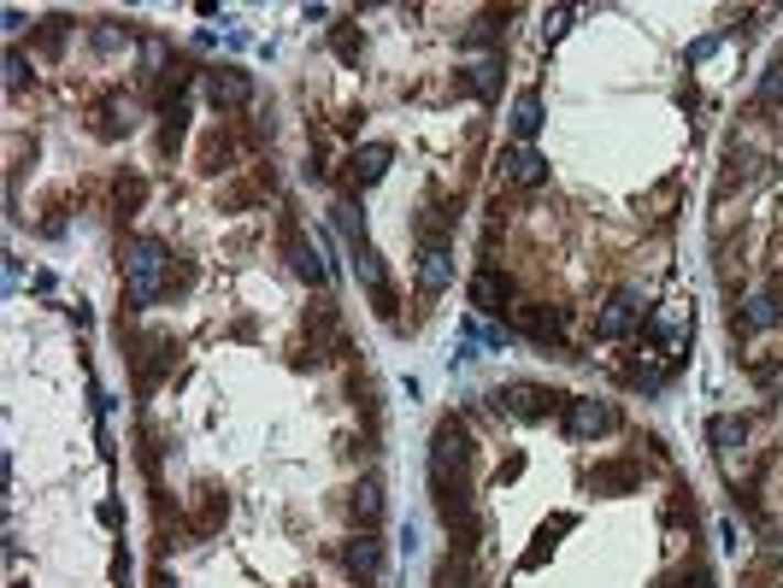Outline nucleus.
I'll use <instances>...</instances> for the list:
<instances>
[{"label": "nucleus", "mask_w": 783, "mask_h": 588, "mask_svg": "<svg viewBox=\"0 0 783 588\" xmlns=\"http://www.w3.org/2000/svg\"><path fill=\"white\" fill-rule=\"evenodd\" d=\"M719 47H725V36H702V42H695V47H689V65H702V59H713V54H719Z\"/></svg>", "instance_id": "72a5a7b5"}, {"label": "nucleus", "mask_w": 783, "mask_h": 588, "mask_svg": "<svg viewBox=\"0 0 783 588\" xmlns=\"http://www.w3.org/2000/svg\"><path fill=\"white\" fill-rule=\"evenodd\" d=\"M148 200V177H118L112 188V206H118V218H135V206Z\"/></svg>", "instance_id": "c756f323"}, {"label": "nucleus", "mask_w": 783, "mask_h": 588, "mask_svg": "<svg viewBox=\"0 0 783 588\" xmlns=\"http://www.w3.org/2000/svg\"><path fill=\"white\" fill-rule=\"evenodd\" d=\"M589 482H595V489H612V494L642 489V454H612V459H595Z\"/></svg>", "instance_id": "f3484780"}, {"label": "nucleus", "mask_w": 783, "mask_h": 588, "mask_svg": "<svg viewBox=\"0 0 783 588\" xmlns=\"http://www.w3.org/2000/svg\"><path fill=\"white\" fill-rule=\"evenodd\" d=\"M496 36H501L496 19H478V24L466 30V36H459V47H496Z\"/></svg>", "instance_id": "473e14b6"}, {"label": "nucleus", "mask_w": 783, "mask_h": 588, "mask_svg": "<svg viewBox=\"0 0 783 588\" xmlns=\"http://www.w3.org/2000/svg\"><path fill=\"white\" fill-rule=\"evenodd\" d=\"M572 394H554V389H542V383H507L496 394H483V406L496 412V418L507 424H548L554 412H566Z\"/></svg>", "instance_id": "20e7f679"}, {"label": "nucleus", "mask_w": 783, "mask_h": 588, "mask_svg": "<svg viewBox=\"0 0 783 588\" xmlns=\"http://www.w3.org/2000/svg\"><path fill=\"white\" fill-rule=\"evenodd\" d=\"M677 200H684V183H677V177H666L660 188H649V195H642V213H649L654 224H672Z\"/></svg>", "instance_id": "b1692460"}, {"label": "nucleus", "mask_w": 783, "mask_h": 588, "mask_svg": "<svg viewBox=\"0 0 783 588\" xmlns=\"http://www.w3.org/2000/svg\"><path fill=\"white\" fill-rule=\"evenodd\" d=\"M89 47H95V54H130V47H135V30L100 19V24H89Z\"/></svg>", "instance_id": "5701e85b"}, {"label": "nucleus", "mask_w": 783, "mask_h": 588, "mask_svg": "<svg viewBox=\"0 0 783 588\" xmlns=\"http://www.w3.org/2000/svg\"><path fill=\"white\" fill-rule=\"evenodd\" d=\"M507 124H513V135H519L524 148H531V142H536V130H542V95H536V89H524V95L513 100V118H507Z\"/></svg>", "instance_id": "4be33fe9"}, {"label": "nucleus", "mask_w": 783, "mask_h": 588, "mask_svg": "<svg viewBox=\"0 0 783 588\" xmlns=\"http://www.w3.org/2000/svg\"><path fill=\"white\" fill-rule=\"evenodd\" d=\"M65 42H72V19H42L36 42H30V59H59Z\"/></svg>", "instance_id": "412c9836"}, {"label": "nucleus", "mask_w": 783, "mask_h": 588, "mask_svg": "<svg viewBox=\"0 0 783 588\" xmlns=\"http://www.w3.org/2000/svg\"><path fill=\"white\" fill-rule=\"evenodd\" d=\"M572 30V7H548L542 12V42H559Z\"/></svg>", "instance_id": "2f4dec72"}, {"label": "nucleus", "mask_w": 783, "mask_h": 588, "mask_svg": "<svg viewBox=\"0 0 783 588\" xmlns=\"http://www.w3.org/2000/svg\"><path fill=\"white\" fill-rule=\"evenodd\" d=\"M483 336V348H507V324H471Z\"/></svg>", "instance_id": "f704fd0d"}, {"label": "nucleus", "mask_w": 783, "mask_h": 588, "mask_svg": "<svg viewBox=\"0 0 783 588\" xmlns=\"http://www.w3.org/2000/svg\"><path fill=\"white\" fill-rule=\"evenodd\" d=\"M200 95H207V107L218 118H236V112L253 107L260 83H253V72H242V65H207V72H200Z\"/></svg>", "instance_id": "423d86ee"}, {"label": "nucleus", "mask_w": 783, "mask_h": 588, "mask_svg": "<svg viewBox=\"0 0 783 588\" xmlns=\"http://www.w3.org/2000/svg\"><path fill=\"white\" fill-rule=\"evenodd\" d=\"M777 330H783V283L777 276H760V283H748L742 294H730V336L760 341V336H777Z\"/></svg>", "instance_id": "f03ea898"}, {"label": "nucleus", "mask_w": 783, "mask_h": 588, "mask_svg": "<svg viewBox=\"0 0 783 588\" xmlns=\"http://www.w3.org/2000/svg\"><path fill=\"white\" fill-rule=\"evenodd\" d=\"M36 77V59H24V47H7V95H19Z\"/></svg>", "instance_id": "7c9ffc66"}, {"label": "nucleus", "mask_w": 783, "mask_h": 588, "mask_svg": "<svg viewBox=\"0 0 783 588\" xmlns=\"http://www.w3.org/2000/svg\"><path fill=\"white\" fill-rule=\"evenodd\" d=\"M748 424H754V418H742V412H713V418H707V442H713V454H742V447H748Z\"/></svg>", "instance_id": "a211bd4d"}, {"label": "nucleus", "mask_w": 783, "mask_h": 588, "mask_svg": "<svg viewBox=\"0 0 783 588\" xmlns=\"http://www.w3.org/2000/svg\"><path fill=\"white\" fill-rule=\"evenodd\" d=\"M330 213H336V230H342L348 236V248H366V213H360V200H336L330 206Z\"/></svg>", "instance_id": "cd10ccee"}, {"label": "nucleus", "mask_w": 783, "mask_h": 588, "mask_svg": "<svg viewBox=\"0 0 783 588\" xmlns=\"http://www.w3.org/2000/svg\"><path fill=\"white\" fill-rule=\"evenodd\" d=\"M754 107L760 112H783V47L760 65V83H754Z\"/></svg>", "instance_id": "aec40b11"}, {"label": "nucleus", "mask_w": 783, "mask_h": 588, "mask_svg": "<svg viewBox=\"0 0 783 588\" xmlns=\"http://www.w3.org/2000/svg\"><path fill=\"white\" fill-rule=\"evenodd\" d=\"M524 301L519 294V276L501 265H478V276H471V313H513V306Z\"/></svg>", "instance_id": "9d476101"}, {"label": "nucleus", "mask_w": 783, "mask_h": 588, "mask_svg": "<svg viewBox=\"0 0 783 588\" xmlns=\"http://www.w3.org/2000/svg\"><path fill=\"white\" fill-rule=\"evenodd\" d=\"M660 588H719V582H713V570H707L702 553H689V559H677V570Z\"/></svg>", "instance_id": "bb28decb"}, {"label": "nucleus", "mask_w": 783, "mask_h": 588, "mask_svg": "<svg viewBox=\"0 0 783 588\" xmlns=\"http://www.w3.org/2000/svg\"><path fill=\"white\" fill-rule=\"evenodd\" d=\"M471 459H478V436H471V418L448 412V418L431 429V477L471 482Z\"/></svg>", "instance_id": "7ed1b4c3"}, {"label": "nucleus", "mask_w": 783, "mask_h": 588, "mask_svg": "<svg viewBox=\"0 0 783 588\" xmlns=\"http://www.w3.org/2000/svg\"><path fill=\"white\" fill-rule=\"evenodd\" d=\"M283 259H289V271H295L306 288H318V294L330 288V265H325V259H318L313 236H306L295 218H283Z\"/></svg>", "instance_id": "9b49d317"}, {"label": "nucleus", "mask_w": 783, "mask_h": 588, "mask_svg": "<svg viewBox=\"0 0 783 588\" xmlns=\"http://www.w3.org/2000/svg\"><path fill=\"white\" fill-rule=\"evenodd\" d=\"M513 330L519 336H531L536 348H548V353H566L572 359V341H566V306H548V301H531V294H524V301L513 306Z\"/></svg>", "instance_id": "0eeeda50"}, {"label": "nucleus", "mask_w": 783, "mask_h": 588, "mask_svg": "<svg viewBox=\"0 0 783 588\" xmlns=\"http://www.w3.org/2000/svg\"><path fill=\"white\" fill-rule=\"evenodd\" d=\"M501 77H507L501 54H489V59H478V65H466V72H454V95H471V100H496V95H501Z\"/></svg>", "instance_id": "dca6fc26"}, {"label": "nucleus", "mask_w": 783, "mask_h": 588, "mask_svg": "<svg viewBox=\"0 0 783 588\" xmlns=\"http://www.w3.org/2000/svg\"><path fill=\"white\" fill-rule=\"evenodd\" d=\"M330 54L342 65H360L366 59V30L360 24H330Z\"/></svg>", "instance_id": "393cba45"}, {"label": "nucleus", "mask_w": 783, "mask_h": 588, "mask_svg": "<svg viewBox=\"0 0 783 588\" xmlns=\"http://www.w3.org/2000/svg\"><path fill=\"white\" fill-rule=\"evenodd\" d=\"M148 588H177V577H172V565H160V570H153V582Z\"/></svg>", "instance_id": "c9c22d12"}, {"label": "nucleus", "mask_w": 783, "mask_h": 588, "mask_svg": "<svg viewBox=\"0 0 783 588\" xmlns=\"http://www.w3.org/2000/svg\"><path fill=\"white\" fill-rule=\"evenodd\" d=\"M496 165H501V183L519 188V195H536V188H548V160H542L536 148H524V142L501 148Z\"/></svg>", "instance_id": "f8f14e48"}, {"label": "nucleus", "mask_w": 783, "mask_h": 588, "mask_svg": "<svg viewBox=\"0 0 783 588\" xmlns=\"http://www.w3.org/2000/svg\"><path fill=\"white\" fill-rule=\"evenodd\" d=\"M559 418H566V436L572 442H601V436H612V429L624 424V412L612 406V401H595V394H572Z\"/></svg>", "instance_id": "6e6552de"}, {"label": "nucleus", "mask_w": 783, "mask_h": 588, "mask_svg": "<svg viewBox=\"0 0 783 588\" xmlns=\"http://www.w3.org/2000/svg\"><path fill=\"white\" fill-rule=\"evenodd\" d=\"M130 112H135L130 100H107V107H100L95 135H100V142H118V135H130V130H135V118H130Z\"/></svg>", "instance_id": "a878e982"}, {"label": "nucleus", "mask_w": 783, "mask_h": 588, "mask_svg": "<svg viewBox=\"0 0 783 588\" xmlns=\"http://www.w3.org/2000/svg\"><path fill=\"white\" fill-rule=\"evenodd\" d=\"M389 160H395V148H389V142H360V148L348 153V171H342V195L354 200V195H366L371 183H383Z\"/></svg>", "instance_id": "ddd939ff"}, {"label": "nucleus", "mask_w": 783, "mask_h": 588, "mask_svg": "<svg viewBox=\"0 0 783 588\" xmlns=\"http://www.w3.org/2000/svg\"><path fill=\"white\" fill-rule=\"evenodd\" d=\"M172 241L165 236H148V230H130L118 241V276H124V301L130 313H148V306L165 301V276H172Z\"/></svg>", "instance_id": "f257e3e1"}, {"label": "nucleus", "mask_w": 783, "mask_h": 588, "mask_svg": "<svg viewBox=\"0 0 783 588\" xmlns=\"http://www.w3.org/2000/svg\"><path fill=\"white\" fill-rule=\"evenodd\" d=\"M431 588H489V570H483L478 553H454V547H448V553L436 559Z\"/></svg>", "instance_id": "2eb2a0df"}, {"label": "nucleus", "mask_w": 783, "mask_h": 588, "mask_svg": "<svg viewBox=\"0 0 783 588\" xmlns=\"http://www.w3.org/2000/svg\"><path fill=\"white\" fill-rule=\"evenodd\" d=\"M383 512L389 507H383V482L378 477H360L354 489H342V518H348L354 530H378Z\"/></svg>", "instance_id": "4468645a"}, {"label": "nucleus", "mask_w": 783, "mask_h": 588, "mask_svg": "<svg viewBox=\"0 0 783 588\" xmlns=\"http://www.w3.org/2000/svg\"><path fill=\"white\" fill-rule=\"evenodd\" d=\"M336 565H342L360 588L378 582V577H383V542H378V530H354V535H342V542H336Z\"/></svg>", "instance_id": "1a4fd4ad"}, {"label": "nucleus", "mask_w": 783, "mask_h": 588, "mask_svg": "<svg viewBox=\"0 0 783 588\" xmlns=\"http://www.w3.org/2000/svg\"><path fill=\"white\" fill-rule=\"evenodd\" d=\"M642 318H649V301H642V288H631V283H619L607 294L601 306H595V341H631L637 330H642Z\"/></svg>", "instance_id": "39448f33"}, {"label": "nucleus", "mask_w": 783, "mask_h": 588, "mask_svg": "<svg viewBox=\"0 0 783 588\" xmlns=\"http://www.w3.org/2000/svg\"><path fill=\"white\" fill-rule=\"evenodd\" d=\"M200 283V265L195 259H172V276H165V301H183V294H195Z\"/></svg>", "instance_id": "c85d7f7f"}, {"label": "nucleus", "mask_w": 783, "mask_h": 588, "mask_svg": "<svg viewBox=\"0 0 783 588\" xmlns=\"http://www.w3.org/2000/svg\"><path fill=\"white\" fill-rule=\"evenodd\" d=\"M454 283V248H418V288L442 294Z\"/></svg>", "instance_id": "6ab92c4d"}]
</instances>
